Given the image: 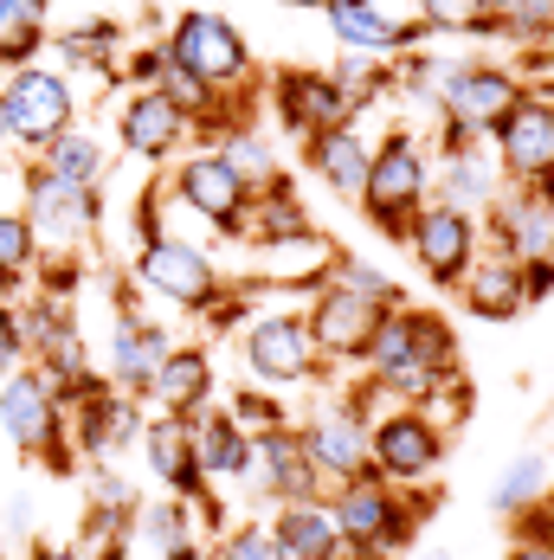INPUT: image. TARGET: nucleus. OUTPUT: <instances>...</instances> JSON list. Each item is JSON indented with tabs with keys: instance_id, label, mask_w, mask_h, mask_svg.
I'll return each instance as SVG.
<instances>
[{
	"instance_id": "1",
	"label": "nucleus",
	"mask_w": 554,
	"mask_h": 560,
	"mask_svg": "<svg viewBox=\"0 0 554 560\" xmlns=\"http://www.w3.org/2000/svg\"><path fill=\"white\" fill-rule=\"evenodd\" d=\"M323 503H330L335 535H342L348 555H393V548H406V541L419 535V522L432 515L419 490H393L388 477H374V470L335 483Z\"/></svg>"
},
{
	"instance_id": "2",
	"label": "nucleus",
	"mask_w": 554,
	"mask_h": 560,
	"mask_svg": "<svg viewBox=\"0 0 554 560\" xmlns=\"http://www.w3.org/2000/svg\"><path fill=\"white\" fill-rule=\"evenodd\" d=\"M432 200V142L413 136V129H388L374 142V162H368V187H361V213L374 220V232L406 238L413 213Z\"/></svg>"
},
{
	"instance_id": "3",
	"label": "nucleus",
	"mask_w": 554,
	"mask_h": 560,
	"mask_svg": "<svg viewBox=\"0 0 554 560\" xmlns=\"http://www.w3.org/2000/svg\"><path fill=\"white\" fill-rule=\"evenodd\" d=\"M0 432L26 457H39L53 477H78L84 457L71 451V432H65V406H58L53 381L39 368H13L0 374Z\"/></svg>"
},
{
	"instance_id": "4",
	"label": "nucleus",
	"mask_w": 554,
	"mask_h": 560,
	"mask_svg": "<svg viewBox=\"0 0 554 560\" xmlns=\"http://www.w3.org/2000/svg\"><path fill=\"white\" fill-rule=\"evenodd\" d=\"M187 78H200L213 97H232V91H245V84H258V58L245 46V33L213 13V7H194V13H181L174 26H168V46H162Z\"/></svg>"
},
{
	"instance_id": "5",
	"label": "nucleus",
	"mask_w": 554,
	"mask_h": 560,
	"mask_svg": "<svg viewBox=\"0 0 554 560\" xmlns=\"http://www.w3.org/2000/svg\"><path fill=\"white\" fill-rule=\"evenodd\" d=\"M136 283H142V290H155L162 303H181L187 316H207V310L226 296L220 265H213L194 238H174V232H155V225H142Z\"/></svg>"
},
{
	"instance_id": "6",
	"label": "nucleus",
	"mask_w": 554,
	"mask_h": 560,
	"mask_svg": "<svg viewBox=\"0 0 554 560\" xmlns=\"http://www.w3.org/2000/svg\"><path fill=\"white\" fill-rule=\"evenodd\" d=\"M368 464L374 477H388L393 490H419L432 483L445 464V425L432 406H393L368 425Z\"/></svg>"
},
{
	"instance_id": "7",
	"label": "nucleus",
	"mask_w": 554,
	"mask_h": 560,
	"mask_svg": "<svg viewBox=\"0 0 554 560\" xmlns=\"http://www.w3.org/2000/svg\"><path fill=\"white\" fill-rule=\"evenodd\" d=\"M71 122H78V91H71V78L58 65L7 71V84H0V136H13L26 149H46Z\"/></svg>"
},
{
	"instance_id": "8",
	"label": "nucleus",
	"mask_w": 554,
	"mask_h": 560,
	"mask_svg": "<svg viewBox=\"0 0 554 560\" xmlns=\"http://www.w3.org/2000/svg\"><path fill=\"white\" fill-rule=\"evenodd\" d=\"M490 155H497L503 180L516 187H535V194H554V91H522L503 122L490 129Z\"/></svg>"
},
{
	"instance_id": "9",
	"label": "nucleus",
	"mask_w": 554,
	"mask_h": 560,
	"mask_svg": "<svg viewBox=\"0 0 554 560\" xmlns=\"http://www.w3.org/2000/svg\"><path fill=\"white\" fill-rule=\"evenodd\" d=\"M406 258L426 271V283H439V290H458V283L471 278V265L484 258V220H471V213H458V207H439V200H426L413 225H406Z\"/></svg>"
},
{
	"instance_id": "10",
	"label": "nucleus",
	"mask_w": 554,
	"mask_h": 560,
	"mask_svg": "<svg viewBox=\"0 0 554 560\" xmlns=\"http://www.w3.org/2000/svg\"><path fill=\"white\" fill-rule=\"evenodd\" d=\"M20 220L33 225L39 252H46V245L71 252V245H84V238L104 225V194H97V187H71V180H58V174H46L33 162V168H26V207H20Z\"/></svg>"
},
{
	"instance_id": "11",
	"label": "nucleus",
	"mask_w": 554,
	"mask_h": 560,
	"mask_svg": "<svg viewBox=\"0 0 554 560\" xmlns=\"http://www.w3.org/2000/svg\"><path fill=\"white\" fill-rule=\"evenodd\" d=\"M272 104L284 116V129L290 136H330V129H348V122H361L368 104H355L342 84H335L330 71H310V65H297V71H277L272 78Z\"/></svg>"
},
{
	"instance_id": "12",
	"label": "nucleus",
	"mask_w": 554,
	"mask_h": 560,
	"mask_svg": "<svg viewBox=\"0 0 554 560\" xmlns=\"http://www.w3.org/2000/svg\"><path fill=\"white\" fill-rule=\"evenodd\" d=\"M368 412H355L348 399H335L330 412H316L310 425H297V439H303V457H310V470H316V483H323V497H330L335 483H348V477H368L374 464H368Z\"/></svg>"
},
{
	"instance_id": "13",
	"label": "nucleus",
	"mask_w": 554,
	"mask_h": 560,
	"mask_svg": "<svg viewBox=\"0 0 554 560\" xmlns=\"http://www.w3.org/2000/svg\"><path fill=\"white\" fill-rule=\"evenodd\" d=\"M381 316H388L381 303H368V296H355V290H335V283H316V290H310V310H303V329L316 341V361L355 368Z\"/></svg>"
},
{
	"instance_id": "14",
	"label": "nucleus",
	"mask_w": 554,
	"mask_h": 560,
	"mask_svg": "<svg viewBox=\"0 0 554 560\" xmlns=\"http://www.w3.org/2000/svg\"><path fill=\"white\" fill-rule=\"evenodd\" d=\"M174 348L168 341L162 323H149L142 316V303H116V323H111V354H104V381H111V393H123V399H149V387H155V368H162V354Z\"/></svg>"
},
{
	"instance_id": "15",
	"label": "nucleus",
	"mask_w": 554,
	"mask_h": 560,
	"mask_svg": "<svg viewBox=\"0 0 554 560\" xmlns=\"http://www.w3.org/2000/svg\"><path fill=\"white\" fill-rule=\"evenodd\" d=\"M174 200H181L194 220H207L213 232L239 238L245 207H252V187L220 162V149H207V155H187V162L174 168Z\"/></svg>"
},
{
	"instance_id": "16",
	"label": "nucleus",
	"mask_w": 554,
	"mask_h": 560,
	"mask_svg": "<svg viewBox=\"0 0 554 560\" xmlns=\"http://www.w3.org/2000/svg\"><path fill=\"white\" fill-rule=\"evenodd\" d=\"M323 20H330L335 46L361 58H406L426 39L419 20H393L381 0H323Z\"/></svg>"
},
{
	"instance_id": "17",
	"label": "nucleus",
	"mask_w": 554,
	"mask_h": 560,
	"mask_svg": "<svg viewBox=\"0 0 554 560\" xmlns=\"http://www.w3.org/2000/svg\"><path fill=\"white\" fill-rule=\"evenodd\" d=\"M245 368L258 387H297L316 374V341L303 329V316H258L245 329Z\"/></svg>"
},
{
	"instance_id": "18",
	"label": "nucleus",
	"mask_w": 554,
	"mask_h": 560,
	"mask_svg": "<svg viewBox=\"0 0 554 560\" xmlns=\"http://www.w3.org/2000/svg\"><path fill=\"white\" fill-rule=\"evenodd\" d=\"M484 245L529 265V258H554V194H535V187H516L503 194L497 207L484 213Z\"/></svg>"
},
{
	"instance_id": "19",
	"label": "nucleus",
	"mask_w": 554,
	"mask_h": 560,
	"mask_svg": "<svg viewBox=\"0 0 554 560\" xmlns=\"http://www.w3.org/2000/svg\"><path fill=\"white\" fill-rule=\"evenodd\" d=\"M245 483L272 503H303V497H323L297 425H277V432H252V457H245Z\"/></svg>"
},
{
	"instance_id": "20",
	"label": "nucleus",
	"mask_w": 554,
	"mask_h": 560,
	"mask_svg": "<svg viewBox=\"0 0 554 560\" xmlns=\"http://www.w3.org/2000/svg\"><path fill=\"white\" fill-rule=\"evenodd\" d=\"M432 200L439 207H458V213H471V220H484L490 207L503 200V168L490 149H439L432 155Z\"/></svg>"
},
{
	"instance_id": "21",
	"label": "nucleus",
	"mask_w": 554,
	"mask_h": 560,
	"mask_svg": "<svg viewBox=\"0 0 554 560\" xmlns=\"http://www.w3.org/2000/svg\"><path fill=\"white\" fill-rule=\"evenodd\" d=\"M116 136H123L129 155H142V162H168V155L194 136V122H187V116L149 84V91H129V97H123V110H116Z\"/></svg>"
},
{
	"instance_id": "22",
	"label": "nucleus",
	"mask_w": 554,
	"mask_h": 560,
	"mask_svg": "<svg viewBox=\"0 0 554 560\" xmlns=\"http://www.w3.org/2000/svg\"><path fill=\"white\" fill-rule=\"evenodd\" d=\"M142 464H149V477L162 483L168 497H181V503H200V497H207V470H200V457H194L187 419L162 412L155 425H142Z\"/></svg>"
},
{
	"instance_id": "23",
	"label": "nucleus",
	"mask_w": 554,
	"mask_h": 560,
	"mask_svg": "<svg viewBox=\"0 0 554 560\" xmlns=\"http://www.w3.org/2000/svg\"><path fill=\"white\" fill-rule=\"evenodd\" d=\"M303 162H310V174H316L323 187H335L342 200H361L374 142H368L361 122H348V129H330V136H310V142H303Z\"/></svg>"
},
{
	"instance_id": "24",
	"label": "nucleus",
	"mask_w": 554,
	"mask_h": 560,
	"mask_svg": "<svg viewBox=\"0 0 554 560\" xmlns=\"http://www.w3.org/2000/svg\"><path fill=\"white\" fill-rule=\"evenodd\" d=\"M272 541H277V560H348V548H342V535H335V515H330L323 497L277 503Z\"/></svg>"
},
{
	"instance_id": "25",
	"label": "nucleus",
	"mask_w": 554,
	"mask_h": 560,
	"mask_svg": "<svg viewBox=\"0 0 554 560\" xmlns=\"http://www.w3.org/2000/svg\"><path fill=\"white\" fill-rule=\"evenodd\" d=\"M149 399H155L162 412H174V419L207 412V406H213V354H207V348H168L162 368H155Z\"/></svg>"
},
{
	"instance_id": "26",
	"label": "nucleus",
	"mask_w": 554,
	"mask_h": 560,
	"mask_svg": "<svg viewBox=\"0 0 554 560\" xmlns=\"http://www.w3.org/2000/svg\"><path fill=\"white\" fill-rule=\"evenodd\" d=\"M464 290V303H471V316H490V323H509V316H522L529 303H522V271H516V258H503L484 245V258L471 265V278L458 283Z\"/></svg>"
},
{
	"instance_id": "27",
	"label": "nucleus",
	"mask_w": 554,
	"mask_h": 560,
	"mask_svg": "<svg viewBox=\"0 0 554 560\" xmlns=\"http://www.w3.org/2000/svg\"><path fill=\"white\" fill-rule=\"evenodd\" d=\"M303 232H316V225H310V213H303V200H297L290 180H277V187H265V194H252L245 225H239V238H252L258 252H265V245H284V238H303Z\"/></svg>"
},
{
	"instance_id": "28",
	"label": "nucleus",
	"mask_w": 554,
	"mask_h": 560,
	"mask_svg": "<svg viewBox=\"0 0 554 560\" xmlns=\"http://www.w3.org/2000/svg\"><path fill=\"white\" fill-rule=\"evenodd\" d=\"M187 432H194V457H200V470H207V483L213 477H245V457H252V439L226 419V406L213 412H194L187 419Z\"/></svg>"
},
{
	"instance_id": "29",
	"label": "nucleus",
	"mask_w": 554,
	"mask_h": 560,
	"mask_svg": "<svg viewBox=\"0 0 554 560\" xmlns=\"http://www.w3.org/2000/svg\"><path fill=\"white\" fill-rule=\"evenodd\" d=\"M46 46H53V7L46 0H7V13H0V65L7 71L39 65Z\"/></svg>"
},
{
	"instance_id": "30",
	"label": "nucleus",
	"mask_w": 554,
	"mask_h": 560,
	"mask_svg": "<svg viewBox=\"0 0 554 560\" xmlns=\"http://www.w3.org/2000/svg\"><path fill=\"white\" fill-rule=\"evenodd\" d=\"M194 503H181V497H162V503H142L129 515V548H142L149 560L174 555L181 541H194Z\"/></svg>"
},
{
	"instance_id": "31",
	"label": "nucleus",
	"mask_w": 554,
	"mask_h": 560,
	"mask_svg": "<svg viewBox=\"0 0 554 560\" xmlns=\"http://www.w3.org/2000/svg\"><path fill=\"white\" fill-rule=\"evenodd\" d=\"M39 168L58 174V180H71V187H97L104 180V168H111V155H104V142L91 136V129H65V136H53L46 149H39Z\"/></svg>"
},
{
	"instance_id": "32",
	"label": "nucleus",
	"mask_w": 554,
	"mask_h": 560,
	"mask_svg": "<svg viewBox=\"0 0 554 560\" xmlns=\"http://www.w3.org/2000/svg\"><path fill=\"white\" fill-rule=\"evenodd\" d=\"M123 26L116 20H91V26H71L58 33V71H97V78H116L123 71Z\"/></svg>"
},
{
	"instance_id": "33",
	"label": "nucleus",
	"mask_w": 554,
	"mask_h": 560,
	"mask_svg": "<svg viewBox=\"0 0 554 560\" xmlns=\"http://www.w3.org/2000/svg\"><path fill=\"white\" fill-rule=\"evenodd\" d=\"M213 149H220V162H226L232 174H239V180H245L252 194H265V187H277V180H284V168H277V155H272V142H265V136H258L252 122L226 129Z\"/></svg>"
},
{
	"instance_id": "34",
	"label": "nucleus",
	"mask_w": 554,
	"mask_h": 560,
	"mask_svg": "<svg viewBox=\"0 0 554 560\" xmlns=\"http://www.w3.org/2000/svg\"><path fill=\"white\" fill-rule=\"evenodd\" d=\"M542 490H549V457L542 451H516L509 470L497 477V490H490V515L516 522L529 503H542Z\"/></svg>"
},
{
	"instance_id": "35",
	"label": "nucleus",
	"mask_w": 554,
	"mask_h": 560,
	"mask_svg": "<svg viewBox=\"0 0 554 560\" xmlns=\"http://www.w3.org/2000/svg\"><path fill=\"white\" fill-rule=\"evenodd\" d=\"M323 283H335V290H355V296H368V303H381V310H400V303H406V296H400V283H393L381 265L355 258V252H335L330 271H323Z\"/></svg>"
},
{
	"instance_id": "36",
	"label": "nucleus",
	"mask_w": 554,
	"mask_h": 560,
	"mask_svg": "<svg viewBox=\"0 0 554 560\" xmlns=\"http://www.w3.org/2000/svg\"><path fill=\"white\" fill-rule=\"evenodd\" d=\"M39 238H33V225L20 220V213H0V290H20V283L39 271Z\"/></svg>"
},
{
	"instance_id": "37",
	"label": "nucleus",
	"mask_w": 554,
	"mask_h": 560,
	"mask_svg": "<svg viewBox=\"0 0 554 560\" xmlns=\"http://www.w3.org/2000/svg\"><path fill=\"white\" fill-rule=\"evenodd\" d=\"M554 26V0H503L484 26V39H509V46H535Z\"/></svg>"
},
{
	"instance_id": "38",
	"label": "nucleus",
	"mask_w": 554,
	"mask_h": 560,
	"mask_svg": "<svg viewBox=\"0 0 554 560\" xmlns=\"http://www.w3.org/2000/svg\"><path fill=\"white\" fill-rule=\"evenodd\" d=\"M84 483H91V509H111V515H123V522H129V515L142 509L136 483H129V477L116 470L111 457H91V464H84Z\"/></svg>"
},
{
	"instance_id": "39",
	"label": "nucleus",
	"mask_w": 554,
	"mask_h": 560,
	"mask_svg": "<svg viewBox=\"0 0 554 560\" xmlns=\"http://www.w3.org/2000/svg\"><path fill=\"white\" fill-rule=\"evenodd\" d=\"M419 26L426 33H484L490 0H419Z\"/></svg>"
},
{
	"instance_id": "40",
	"label": "nucleus",
	"mask_w": 554,
	"mask_h": 560,
	"mask_svg": "<svg viewBox=\"0 0 554 560\" xmlns=\"http://www.w3.org/2000/svg\"><path fill=\"white\" fill-rule=\"evenodd\" d=\"M226 419H232V425H239V432H245V439H252V432H277V425H290V412H284V399H272V393H239V399H232V406H226Z\"/></svg>"
},
{
	"instance_id": "41",
	"label": "nucleus",
	"mask_w": 554,
	"mask_h": 560,
	"mask_svg": "<svg viewBox=\"0 0 554 560\" xmlns=\"http://www.w3.org/2000/svg\"><path fill=\"white\" fill-rule=\"evenodd\" d=\"M213 560H277V541H272V522H239L213 541Z\"/></svg>"
},
{
	"instance_id": "42",
	"label": "nucleus",
	"mask_w": 554,
	"mask_h": 560,
	"mask_svg": "<svg viewBox=\"0 0 554 560\" xmlns=\"http://www.w3.org/2000/svg\"><path fill=\"white\" fill-rule=\"evenodd\" d=\"M26 361V329H20V303H0V374H13Z\"/></svg>"
},
{
	"instance_id": "43",
	"label": "nucleus",
	"mask_w": 554,
	"mask_h": 560,
	"mask_svg": "<svg viewBox=\"0 0 554 560\" xmlns=\"http://www.w3.org/2000/svg\"><path fill=\"white\" fill-rule=\"evenodd\" d=\"M516 535H522V541H549L554 548V490H542V503H529L522 515H516Z\"/></svg>"
},
{
	"instance_id": "44",
	"label": "nucleus",
	"mask_w": 554,
	"mask_h": 560,
	"mask_svg": "<svg viewBox=\"0 0 554 560\" xmlns=\"http://www.w3.org/2000/svg\"><path fill=\"white\" fill-rule=\"evenodd\" d=\"M516 271H522V303H529V310L554 296V258H529V265H516Z\"/></svg>"
},
{
	"instance_id": "45",
	"label": "nucleus",
	"mask_w": 554,
	"mask_h": 560,
	"mask_svg": "<svg viewBox=\"0 0 554 560\" xmlns=\"http://www.w3.org/2000/svg\"><path fill=\"white\" fill-rule=\"evenodd\" d=\"M529 71L542 78L535 91H554V26L542 33V39H535V46H529Z\"/></svg>"
},
{
	"instance_id": "46",
	"label": "nucleus",
	"mask_w": 554,
	"mask_h": 560,
	"mask_svg": "<svg viewBox=\"0 0 554 560\" xmlns=\"http://www.w3.org/2000/svg\"><path fill=\"white\" fill-rule=\"evenodd\" d=\"M503 560H554V548L549 541H522V535H516V548H509Z\"/></svg>"
},
{
	"instance_id": "47",
	"label": "nucleus",
	"mask_w": 554,
	"mask_h": 560,
	"mask_svg": "<svg viewBox=\"0 0 554 560\" xmlns=\"http://www.w3.org/2000/svg\"><path fill=\"white\" fill-rule=\"evenodd\" d=\"M33 560H84V548H71V541H39Z\"/></svg>"
},
{
	"instance_id": "48",
	"label": "nucleus",
	"mask_w": 554,
	"mask_h": 560,
	"mask_svg": "<svg viewBox=\"0 0 554 560\" xmlns=\"http://www.w3.org/2000/svg\"><path fill=\"white\" fill-rule=\"evenodd\" d=\"M162 560H213V548H207V541H181V548L162 555Z\"/></svg>"
},
{
	"instance_id": "49",
	"label": "nucleus",
	"mask_w": 554,
	"mask_h": 560,
	"mask_svg": "<svg viewBox=\"0 0 554 560\" xmlns=\"http://www.w3.org/2000/svg\"><path fill=\"white\" fill-rule=\"evenodd\" d=\"M290 7H323V0H290Z\"/></svg>"
},
{
	"instance_id": "50",
	"label": "nucleus",
	"mask_w": 554,
	"mask_h": 560,
	"mask_svg": "<svg viewBox=\"0 0 554 560\" xmlns=\"http://www.w3.org/2000/svg\"><path fill=\"white\" fill-rule=\"evenodd\" d=\"M0 560H7V535H0Z\"/></svg>"
},
{
	"instance_id": "51",
	"label": "nucleus",
	"mask_w": 554,
	"mask_h": 560,
	"mask_svg": "<svg viewBox=\"0 0 554 560\" xmlns=\"http://www.w3.org/2000/svg\"><path fill=\"white\" fill-rule=\"evenodd\" d=\"M0 13H7V0H0Z\"/></svg>"
},
{
	"instance_id": "52",
	"label": "nucleus",
	"mask_w": 554,
	"mask_h": 560,
	"mask_svg": "<svg viewBox=\"0 0 554 560\" xmlns=\"http://www.w3.org/2000/svg\"><path fill=\"white\" fill-rule=\"evenodd\" d=\"M0 142H7V136H0Z\"/></svg>"
}]
</instances>
